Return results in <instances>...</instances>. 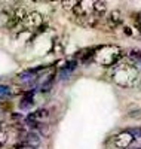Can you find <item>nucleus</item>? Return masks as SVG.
<instances>
[{
    "label": "nucleus",
    "instance_id": "f257e3e1",
    "mask_svg": "<svg viewBox=\"0 0 141 149\" xmlns=\"http://www.w3.org/2000/svg\"><path fill=\"white\" fill-rule=\"evenodd\" d=\"M111 78L119 86H131L138 78V70L131 63H122L113 70Z\"/></svg>",
    "mask_w": 141,
    "mask_h": 149
},
{
    "label": "nucleus",
    "instance_id": "f03ea898",
    "mask_svg": "<svg viewBox=\"0 0 141 149\" xmlns=\"http://www.w3.org/2000/svg\"><path fill=\"white\" fill-rule=\"evenodd\" d=\"M123 57V51L119 46H98L97 51H95V60L98 61L100 64L102 66H114L116 63L122 60Z\"/></svg>",
    "mask_w": 141,
    "mask_h": 149
},
{
    "label": "nucleus",
    "instance_id": "7ed1b4c3",
    "mask_svg": "<svg viewBox=\"0 0 141 149\" xmlns=\"http://www.w3.org/2000/svg\"><path fill=\"white\" fill-rule=\"evenodd\" d=\"M135 140V136L131 131H120L113 137V143L118 149H126L128 146H131Z\"/></svg>",
    "mask_w": 141,
    "mask_h": 149
},
{
    "label": "nucleus",
    "instance_id": "20e7f679",
    "mask_svg": "<svg viewBox=\"0 0 141 149\" xmlns=\"http://www.w3.org/2000/svg\"><path fill=\"white\" fill-rule=\"evenodd\" d=\"M123 22V14L120 9H113L107 17V26L110 29H116Z\"/></svg>",
    "mask_w": 141,
    "mask_h": 149
},
{
    "label": "nucleus",
    "instance_id": "39448f33",
    "mask_svg": "<svg viewBox=\"0 0 141 149\" xmlns=\"http://www.w3.org/2000/svg\"><path fill=\"white\" fill-rule=\"evenodd\" d=\"M25 22H27V26H30V27H40L43 24V17L37 10H33V12L28 14Z\"/></svg>",
    "mask_w": 141,
    "mask_h": 149
},
{
    "label": "nucleus",
    "instance_id": "423d86ee",
    "mask_svg": "<svg viewBox=\"0 0 141 149\" xmlns=\"http://www.w3.org/2000/svg\"><path fill=\"white\" fill-rule=\"evenodd\" d=\"M28 14H30V12L25 9L24 6H18V8H15L14 10H12V18H14V19L19 24V22H22V21L27 19Z\"/></svg>",
    "mask_w": 141,
    "mask_h": 149
},
{
    "label": "nucleus",
    "instance_id": "0eeeda50",
    "mask_svg": "<svg viewBox=\"0 0 141 149\" xmlns=\"http://www.w3.org/2000/svg\"><path fill=\"white\" fill-rule=\"evenodd\" d=\"M24 140H25V143H27L28 146H33V148H37L40 145V137L37 136L36 131H28L27 134H25Z\"/></svg>",
    "mask_w": 141,
    "mask_h": 149
},
{
    "label": "nucleus",
    "instance_id": "6e6552de",
    "mask_svg": "<svg viewBox=\"0 0 141 149\" xmlns=\"http://www.w3.org/2000/svg\"><path fill=\"white\" fill-rule=\"evenodd\" d=\"M79 22L82 24V26H86V27H97V24L100 22V18L95 14H91V15H88L85 18H80Z\"/></svg>",
    "mask_w": 141,
    "mask_h": 149
},
{
    "label": "nucleus",
    "instance_id": "1a4fd4ad",
    "mask_svg": "<svg viewBox=\"0 0 141 149\" xmlns=\"http://www.w3.org/2000/svg\"><path fill=\"white\" fill-rule=\"evenodd\" d=\"M106 10H107V3L104 2V0H97V2H94V14L98 18L104 15Z\"/></svg>",
    "mask_w": 141,
    "mask_h": 149
},
{
    "label": "nucleus",
    "instance_id": "9d476101",
    "mask_svg": "<svg viewBox=\"0 0 141 149\" xmlns=\"http://www.w3.org/2000/svg\"><path fill=\"white\" fill-rule=\"evenodd\" d=\"M76 5H77V2H74V0H68V2H62L61 6L64 10H67V12H73V9L76 8Z\"/></svg>",
    "mask_w": 141,
    "mask_h": 149
},
{
    "label": "nucleus",
    "instance_id": "9b49d317",
    "mask_svg": "<svg viewBox=\"0 0 141 149\" xmlns=\"http://www.w3.org/2000/svg\"><path fill=\"white\" fill-rule=\"evenodd\" d=\"M36 130H39L42 136H49V127L45 125V124H36Z\"/></svg>",
    "mask_w": 141,
    "mask_h": 149
},
{
    "label": "nucleus",
    "instance_id": "f8f14e48",
    "mask_svg": "<svg viewBox=\"0 0 141 149\" xmlns=\"http://www.w3.org/2000/svg\"><path fill=\"white\" fill-rule=\"evenodd\" d=\"M132 18H134V26H135L138 30H141V12H137V14H134Z\"/></svg>",
    "mask_w": 141,
    "mask_h": 149
},
{
    "label": "nucleus",
    "instance_id": "ddd939ff",
    "mask_svg": "<svg viewBox=\"0 0 141 149\" xmlns=\"http://www.w3.org/2000/svg\"><path fill=\"white\" fill-rule=\"evenodd\" d=\"M126 118H129V119H141V109L129 112V113L126 115Z\"/></svg>",
    "mask_w": 141,
    "mask_h": 149
},
{
    "label": "nucleus",
    "instance_id": "4468645a",
    "mask_svg": "<svg viewBox=\"0 0 141 149\" xmlns=\"http://www.w3.org/2000/svg\"><path fill=\"white\" fill-rule=\"evenodd\" d=\"M15 149H36V148L28 146L27 143H17V145H15Z\"/></svg>",
    "mask_w": 141,
    "mask_h": 149
},
{
    "label": "nucleus",
    "instance_id": "2eb2a0df",
    "mask_svg": "<svg viewBox=\"0 0 141 149\" xmlns=\"http://www.w3.org/2000/svg\"><path fill=\"white\" fill-rule=\"evenodd\" d=\"M125 33H126L128 36H129V34H131V29H128V27H125Z\"/></svg>",
    "mask_w": 141,
    "mask_h": 149
},
{
    "label": "nucleus",
    "instance_id": "dca6fc26",
    "mask_svg": "<svg viewBox=\"0 0 141 149\" xmlns=\"http://www.w3.org/2000/svg\"><path fill=\"white\" fill-rule=\"evenodd\" d=\"M140 133H141V128H140Z\"/></svg>",
    "mask_w": 141,
    "mask_h": 149
}]
</instances>
